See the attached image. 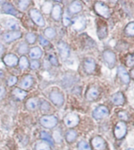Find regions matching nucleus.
<instances>
[{
    "mask_svg": "<svg viewBox=\"0 0 134 150\" xmlns=\"http://www.w3.org/2000/svg\"><path fill=\"white\" fill-rule=\"evenodd\" d=\"M111 101L113 103V105H122L126 102V98H125V95L122 92L118 91V92L114 93L111 96Z\"/></svg>",
    "mask_w": 134,
    "mask_h": 150,
    "instance_id": "18",
    "label": "nucleus"
},
{
    "mask_svg": "<svg viewBox=\"0 0 134 150\" xmlns=\"http://www.w3.org/2000/svg\"><path fill=\"white\" fill-rule=\"evenodd\" d=\"M79 122H80L79 116L74 112H69L63 118V123L66 125V127L69 128L75 127L77 125H78Z\"/></svg>",
    "mask_w": 134,
    "mask_h": 150,
    "instance_id": "6",
    "label": "nucleus"
},
{
    "mask_svg": "<svg viewBox=\"0 0 134 150\" xmlns=\"http://www.w3.org/2000/svg\"><path fill=\"white\" fill-rule=\"evenodd\" d=\"M6 28L9 30H12V31H17L19 29V25L18 23L14 20H12V19H10V20H7L5 23Z\"/></svg>",
    "mask_w": 134,
    "mask_h": 150,
    "instance_id": "27",
    "label": "nucleus"
},
{
    "mask_svg": "<svg viewBox=\"0 0 134 150\" xmlns=\"http://www.w3.org/2000/svg\"><path fill=\"white\" fill-rule=\"evenodd\" d=\"M13 98L17 100V101H22L28 96V92L25 90L20 88V87H16L12 91Z\"/></svg>",
    "mask_w": 134,
    "mask_h": 150,
    "instance_id": "19",
    "label": "nucleus"
},
{
    "mask_svg": "<svg viewBox=\"0 0 134 150\" xmlns=\"http://www.w3.org/2000/svg\"><path fill=\"white\" fill-rule=\"evenodd\" d=\"M126 65L129 68H133L134 65V54H128L126 57Z\"/></svg>",
    "mask_w": 134,
    "mask_h": 150,
    "instance_id": "36",
    "label": "nucleus"
},
{
    "mask_svg": "<svg viewBox=\"0 0 134 150\" xmlns=\"http://www.w3.org/2000/svg\"><path fill=\"white\" fill-rule=\"evenodd\" d=\"M3 10L4 11V13H7V14H10L12 16H14V17H19L21 16V13L18 11L17 10H16L14 8V6L11 4V3H4L3 5Z\"/></svg>",
    "mask_w": 134,
    "mask_h": 150,
    "instance_id": "20",
    "label": "nucleus"
},
{
    "mask_svg": "<svg viewBox=\"0 0 134 150\" xmlns=\"http://www.w3.org/2000/svg\"><path fill=\"white\" fill-rule=\"evenodd\" d=\"M61 19H62V21H63V25L64 27H68L69 25H71V20L70 17L68 16V14L67 13H64L62 14V17H61Z\"/></svg>",
    "mask_w": 134,
    "mask_h": 150,
    "instance_id": "38",
    "label": "nucleus"
},
{
    "mask_svg": "<svg viewBox=\"0 0 134 150\" xmlns=\"http://www.w3.org/2000/svg\"><path fill=\"white\" fill-rule=\"evenodd\" d=\"M109 109L104 105H100L93 110V117L97 120L104 119L109 116Z\"/></svg>",
    "mask_w": 134,
    "mask_h": 150,
    "instance_id": "8",
    "label": "nucleus"
},
{
    "mask_svg": "<svg viewBox=\"0 0 134 150\" xmlns=\"http://www.w3.org/2000/svg\"><path fill=\"white\" fill-rule=\"evenodd\" d=\"M34 83V78L31 75H26L25 76L22 78L21 81L20 83V88L23 90H28L32 87Z\"/></svg>",
    "mask_w": 134,
    "mask_h": 150,
    "instance_id": "17",
    "label": "nucleus"
},
{
    "mask_svg": "<svg viewBox=\"0 0 134 150\" xmlns=\"http://www.w3.org/2000/svg\"><path fill=\"white\" fill-rule=\"evenodd\" d=\"M29 51V48H28V45L27 43H25V42H22L17 47V52L18 54H20V55H25Z\"/></svg>",
    "mask_w": 134,
    "mask_h": 150,
    "instance_id": "32",
    "label": "nucleus"
},
{
    "mask_svg": "<svg viewBox=\"0 0 134 150\" xmlns=\"http://www.w3.org/2000/svg\"><path fill=\"white\" fill-rule=\"evenodd\" d=\"M85 25H86V20H85V17L83 16L77 17L72 22V27L77 32L83 31L85 28Z\"/></svg>",
    "mask_w": 134,
    "mask_h": 150,
    "instance_id": "16",
    "label": "nucleus"
},
{
    "mask_svg": "<svg viewBox=\"0 0 134 150\" xmlns=\"http://www.w3.org/2000/svg\"><path fill=\"white\" fill-rule=\"evenodd\" d=\"M18 65L21 70H25L29 67V61L25 56H21L18 60Z\"/></svg>",
    "mask_w": 134,
    "mask_h": 150,
    "instance_id": "29",
    "label": "nucleus"
},
{
    "mask_svg": "<svg viewBox=\"0 0 134 150\" xmlns=\"http://www.w3.org/2000/svg\"><path fill=\"white\" fill-rule=\"evenodd\" d=\"M96 67H97V64H96L95 60L92 58V57H87L84 60L83 62V69L85 71V73L93 74L96 70Z\"/></svg>",
    "mask_w": 134,
    "mask_h": 150,
    "instance_id": "10",
    "label": "nucleus"
},
{
    "mask_svg": "<svg viewBox=\"0 0 134 150\" xmlns=\"http://www.w3.org/2000/svg\"><path fill=\"white\" fill-rule=\"evenodd\" d=\"M35 150H50V145L46 142H40L35 145Z\"/></svg>",
    "mask_w": 134,
    "mask_h": 150,
    "instance_id": "34",
    "label": "nucleus"
},
{
    "mask_svg": "<svg viewBox=\"0 0 134 150\" xmlns=\"http://www.w3.org/2000/svg\"><path fill=\"white\" fill-rule=\"evenodd\" d=\"M39 101L37 98H30L29 99H28L25 103L26 108L30 111L36 110L39 108Z\"/></svg>",
    "mask_w": 134,
    "mask_h": 150,
    "instance_id": "24",
    "label": "nucleus"
},
{
    "mask_svg": "<svg viewBox=\"0 0 134 150\" xmlns=\"http://www.w3.org/2000/svg\"><path fill=\"white\" fill-rule=\"evenodd\" d=\"M41 125L43 127L47 128V129H52L54 128L57 125L58 123V120L55 116L53 115H45L42 116L39 120Z\"/></svg>",
    "mask_w": 134,
    "mask_h": 150,
    "instance_id": "2",
    "label": "nucleus"
},
{
    "mask_svg": "<svg viewBox=\"0 0 134 150\" xmlns=\"http://www.w3.org/2000/svg\"><path fill=\"white\" fill-rule=\"evenodd\" d=\"M102 57L105 64H107V66L109 69H112L115 66L116 64V55H115V52H113L111 50H105L103 52Z\"/></svg>",
    "mask_w": 134,
    "mask_h": 150,
    "instance_id": "1",
    "label": "nucleus"
},
{
    "mask_svg": "<svg viewBox=\"0 0 134 150\" xmlns=\"http://www.w3.org/2000/svg\"><path fill=\"white\" fill-rule=\"evenodd\" d=\"M94 10L96 13L104 18H109L111 17V10L105 3L102 2H97L94 4Z\"/></svg>",
    "mask_w": 134,
    "mask_h": 150,
    "instance_id": "3",
    "label": "nucleus"
},
{
    "mask_svg": "<svg viewBox=\"0 0 134 150\" xmlns=\"http://www.w3.org/2000/svg\"><path fill=\"white\" fill-rule=\"evenodd\" d=\"M39 40L40 44H41L42 46H43V47H47V46H48V45L49 44V42L48 41V40H47L46 38H44V37L42 36V35H39Z\"/></svg>",
    "mask_w": 134,
    "mask_h": 150,
    "instance_id": "44",
    "label": "nucleus"
},
{
    "mask_svg": "<svg viewBox=\"0 0 134 150\" xmlns=\"http://www.w3.org/2000/svg\"><path fill=\"white\" fill-rule=\"evenodd\" d=\"M83 10V5L78 0H75L69 5L68 11L71 14H76Z\"/></svg>",
    "mask_w": 134,
    "mask_h": 150,
    "instance_id": "22",
    "label": "nucleus"
},
{
    "mask_svg": "<svg viewBox=\"0 0 134 150\" xmlns=\"http://www.w3.org/2000/svg\"><path fill=\"white\" fill-rule=\"evenodd\" d=\"M6 0H0V5H3L5 3Z\"/></svg>",
    "mask_w": 134,
    "mask_h": 150,
    "instance_id": "47",
    "label": "nucleus"
},
{
    "mask_svg": "<svg viewBox=\"0 0 134 150\" xmlns=\"http://www.w3.org/2000/svg\"><path fill=\"white\" fill-rule=\"evenodd\" d=\"M31 0H19L18 2V7L20 10H27L28 7L31 4Z\"/></svg>",
    "mask_w": 134,
    "mask_h": 150,
    "instance_id": "35",
    "label": "nucleus"
},
{
    "mask_svg": "<svg viewBox=\"0 0 134 150\" xmlns=\"http://www.w3.org/2000/svg\"><path fill=\"white\" fill-rule=\"evenodd\" d=\"M54 1H56V2H59V3H61L62 0H54Z\"/></svg>",
    "mask_w": 134,
    "mask_h": 150,
    "instance_id": "49",
    "label": "nucleus"
},
{
    "mask_svg": "<svg viewBox=\"0 0 134 150\" xmlns=\"http://www.w3.org/2000/svg\"><path fill=\"white\" fill-rule=\"evenodd\" d=\"M6 93V88L2 85H0V100H2V99L5 98Z\"/></svg>",
    "mask_w": 134,
    "mask_h": 150,
    "instance_id": "45",
    "label": "nucleus"
},
{
    "mask_svg": "<svg viewBox=\"0 0 134 150\" xmlns=\"http://www.w3.org/2000/svg\"><path fill=\"white\" fill-rule=\"evenodd\" d=\"M18 60L19 58L14 54H8L3 57V62L7 67H15L18 64Z\"/></svg>",
    "mask_w": 134,
    "mask_h": 150,
    "instance_id": "15",
    "label": "nucleus"
},
{
    "mask_svg": "<svg viewBox=\"0 0 134 150\" xmlns=\"http://www.w3.org/2000/svg\"><path fill=\"white\" fill-rule=\"evenodd\" d=\"M117 1H118V0H110V2H111V3H114V4L117 3Z\"/></svg>",
    "mask_w": 134,
    "mask_h": 150,
    "instance_id": "48",
    "label": "nucleus"
},
{
    "mask_svg": "<svg viewBox=\"0 0 134 150\" xmlns=\"http://www.w3.org/2000/svg\"><path fill=\"white\" fill-rule=\"evenodd\" d=\"M40 137H41V138L44 142L48 143L49 145H54V138L48 132H47V131H42L41 133H40Z\"/></svg>",
    "mask_w": 134,
    "mask_h": 150,
    "instance_id": "28",
    "label": "nucleus"
},
{
    "mask_svg": "<svg viewBox=\"0 0 134 150\" xmlns=\"http://www.w3.org/2000/svg\"><path fill=\"white\" fill-rule=\"evenodd\" d=\"M118 118L122 120V121H126L127 120H129V115L125 111H120V112H118Z\"/></svg>",
    "mask_w": 134,
    "mask_h": 150,
    "instance_id": "43",
    "label": "nucleus"
},
{
    "mask_svg": "<svg viewBox=\"0 0 134 150\" xmlns=\"http://www.w3.org/2000/svg\"><path fill=\"white\" fill-rule=\"evenodd\" d=\"M28 54L32 60H39V58H41L43 53L39 47H34L29 50Z\"/></svg>",
    "mask_w": 134,
    "mask_h": 150,
    "instance_id": "23",
    "label": "nucleus"
},
{
    "mask_svg": "<svg viewBox=\"0 0 134 150\" xmlns=\"http://www.w3.org/2000/svg\"><path fill=\"white\" fill-rule=\"evenodd\" d=\"M4 52H5V47L2 43H0V57L3 56Z\"/></svg>",
    "mask_w": 134,
    "mask_h": 150,
    "instance_id": "46",
    "label": "nucleus"
},
{
    "mask_svg": "<svg viewBox=\"0 0 134 150\" xmlns=\"http://www.w3.org/2000/svg\"><path fill=\"white\" fill-rule=\"evenodd\" d=\"M77 137H78V134L73 129H70V130H68L66 132L65 139L68 143L74 142L76 140Z\"/></svg>",
    "mask_w": 134,
    "mask_h": 150,
    "instance_id": "25",
    "label": "nucleus"
},
{
    "mask_svg": "<svg viewBox=\"0 0 134 150\" xmlns=\"http://www.w3.org/2000/svg\"><path fill=\"white\" fill-rule=\"evenodd\" d=\"M128 150H133V149H128Z\"/></svg>",
    "mask_w": 134,
    "mask_h": 150,
    "instance_id": "50",
    "label": "nucleus"
},
{
    "mask_svg": "<svg viewBox=\"0 0 134 150\" xmlns=\"http://www.w3.org/2000/svg\"><path fill=\"white\" fill-rule=\"evenodd\" d=\"M62 14H63V10H62V7L61 6L56 4L52 7L51 17L54 21H61Z\"/></svg>",
    "mask_w": 134,
    "mask_h": 150,
    "instance_id": "21",
    "label": "nucleus"
},
{
    "mask_svg": "<svg viewBox=\"0 0 134 150\" xmlns=\"http://www.w3.org/2000/svg\"><path fill=\"white\" fill-rule=\"evenodd\" d=\"M22 36V33L20 31H11V32H6L5 34H3V39L6 42H11L13 41L20 39Z\"/></svg>",
    "mask_w": 134,
    "mask_h": 150,
    "instance_id": "11",
    "label": "nucleus"
},
{
    "mask_svg": "<svg viewBox=\"0 0 134 150\" xmlns=\"http://www.w3.org/2000/svg\"><path fill=\"white\" fill-rule=\"evenodd\" d=\"M78 150H92L90 145L85 141H81L78 145Z\"/></svg>",
    "mask_w": 134,
    "mask_h": 150,
    "instance_id": "39",
    "label": "nucleus"
},
{
    "mask_svg": "<svg viewBox=\"0 0 134 150\" xmlns=\"http://www.w3.org/2000/svg\"><path fill=\"white\" fill-rule=\"evenodd\" d=\"M30 17L32 18V21L39 27H44L46 25L42 15L39 10L37 9H32L29 11Z\"/></svg>",
    "mask_w": 134,
    "mask_h": 150,
    "instance_id": "7",
    "label": "nucleus"
},
{
    "mask_svg": "<svg viewBox=\"0 0 134 150\" xmlns=\"http://www.w3.org/2000/svg\"><path fill=\"white\" fill-rule=\"evenodd\" d=\"M91 145H93V147L96 150H105L106 146H107V143L104 139L101 138L100 136H96L92 138Z\"/></svg>",
    "mask_w": 134,
    "mask_h": 150,
    "instance_id": "13",
    "label": "nucleus"
},
{
    "mask_svg": "<svg viewBox=\"0 0 134 150\" xmlns=\"http://www.w3.org/2000/svg\"><path fill=\"white\" fill-rule=\"evenodd\" d=\"M37 35L35 33H32V32H29V33H27L26 34V36H25V40L27 41V42L28 44H34L35 43L37 40Z\"/></svg>",
    "mask_w": 134,
    "mask_h": 150,
    "instance_id": "33",
    "label": "nucleus"
},
{
    "mask_svg": "<svg viewBox=\"0 0 134 150\" xmlns=\"http://www.w3.org/2000/svg\"><path fill=\"white\" fill-rule=\"evenodd\" d=\"M49 62L54 66H58L59 65L58 59H57V57L55 55H54V54H50L49 56Z\"/></svg>",
    "mask_w": 134,
    "mask_h": 150,
    "instance_id": "42",
    "label": "nucleus"
},
{
    "mask_svg": "<svg viewBox=\"0 0 134 150\" xmlns=\"http://www.w3.org/2000/svg\"><path fill=\"white\" fill-rule=\"evenodd\" d=\"M17 81H18V79H17V76H11L9 77V79H7L6 81V84H7L8 86H13L15 84L17 83Z\"/></svg>",
    "mask_w": 134,
    "mask_h": 150,
    "instance_id": "40",
    "label": "nucleus"
},
{
    "mask_svg": "<svg viewBox=\"0 0 134 150\" xmlns=\"http://www.w3.org/2000/svg\"><path fill=\"white\" fill-rule=\"evenodd\" d=\"M40 62L38 60H32V62H29V67L32 70H37L40 67Z\"/></svg>",
    "mask_w": 134,
    "mask_h": 150,
    "instance_id": "41",
    "label": "nucleus"
},
{
    "mask_svg": "<svg viewBox=\"0 0 134 150\" xmlns=\"http://www.w3.org/2000/svg\"><path fill=\"white\" fill-rule=\"evenodd\" d=\"M57 50L60 54L61 58L63 59H67L70 56V47L65 42L63 41H59L56 45Z\"/></svg>",
    "mask_w": 134,
    "mask_h": 150,
    "instance_id": "9",
    "label": "nucleus"
},
{
    "mask_svg": "<svg viewBox=\"0 0 134 150\" xmlns=\"http://www.w3.org/2000/svg\"><path fill=\"white\" fill-rule=\"evenodd\" d=\"M127 125L125 121H118L114 129V135L117 140H121L126 135Z\"/></svg>",
    "mask_w": 134,
    "mask_h": 150,
    "instance_id": "4",
    "label": "nucleus"
},
{
    "mask_svg": "<svg viewBox=\"0 0 134 150\" xmlns=\"http://www.w3.org/2000/svg\"><path fill=\"white\" fill-rule=\"evenodd\" d=\"M118 76L119 77L120 80L126 85H128L130 83L131 77L129 76V73L127 70L125 69V67L120 65L118 68Z\"/></svg>",
    "mask_w": 134,
    "mask_h": 150,
    "instance_id": "14",
    "label": "nucleus"
},
{
    "mask_svg": "<svg viewBox=\"0 0 134 150\" xmlns=\"http://www.w3.org/2000/svg\"><path fill=\"white\" fill-rule=\"evenodd\" d=\"M39 106L40 107V109H41L42 112H49L50 110V105L48 101H42L39 102Z\"/></svg>",
    "mask_w": 134,
    "mask_h": 150,
    "instance_id": "37",
    "label": "nucleus"
},
{
    "mask_svg": "<svg viewBox=\"0 0 134 150\" xmlns=\"http://www.w3.org/2000/svg\"><path fill=\"white\" fill-rule=\"evenodd\" d=\"M44 35L47 37L46 39H49V40H53L54 39L56 35V32L55 28L52 27L47 28L44 31Z\"/></svg>",
    "mask_w": 134,
    "mask_h": 150,
    "instance_id": "30",
    "label": "nucleus"
},
{
    "mask_svg": "<svg viewBox=\"0 0 134 150\" xmlns=\"http://www.w3.org/2000/svg\"><path fill=\"white\" fill-rule=\"evenodd\" d=\"M49 100L51 101V102L54 105L57 106V107H61L63 105L64 97H63V93L58 90H53L49 93Z\"/></svg>",
    "mask_w": 134,
    "mask_h": 150,
    "instance_id": "5",
    "label": "nucleus"
},
{
    "mask_svg": "<svg viewBox=\"0 0 134 150\" xmlns=\"http://www.w3.org/2000/svg\"><path fill=\"white\" fill-rule=\"evenodd\" d=\"M125 34L127 36L133 37L134 35V22L131 21L129 22L128 25L126 26L124 29Z\"/></svg>",
    "mask_w": 134,
    "mask_h": 150,
    "instance_id": "31",
    "label": "nucleus"
},
{
    "mask_svg": "<svg viewBox=\"0 0 134 150\" xmlns=\"http://www.w3.org/2000/svg\"><path fill=\"white\" fill-rule=\"evenodd\" d=\"M100 92L97 86H90L85 93V98L89 101H93L100 97Z\"/></svg>",
    "mask_w": 134,
    "mask_h": 150,
    "instance_id": "12",
    "label": "nucleus"
},
{
    "mask_svg": "<svg viewBox=\"0 0 134 150\" xmlns=\"http://www.w3.org/2000/svg\"><path fill=\"white\" fill-rule=\"evenodd\" d=\"M97 35L100 40H104L107 36V28L105 25H98Z\"/></svg>",
    "mask_w": 134,
    "mask_h": 150,
    "instance_id": "26",
    "label": "nucleus"
}]
</instances>
